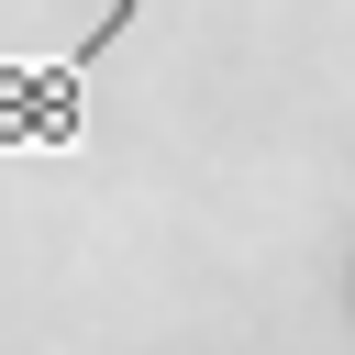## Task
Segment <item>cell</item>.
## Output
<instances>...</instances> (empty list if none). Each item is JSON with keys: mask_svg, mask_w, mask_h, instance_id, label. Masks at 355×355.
<instances>
[{"mask_svg": "<svg viewBox=\"0 0 355 355\" xmlns=\"http://www.w3.org/2000/svg\"><path fill=\"white\" fill-rule=\"evenodd\" d=\"M144 0H111L55 67H0V144H22V155H67L78 144V89H89V67L111 55V33L133 22Z\"/></svg>", "mask_w": 355, "mask_h": 355, "instance_id": "1", "label": "cell"}]
</instances>
